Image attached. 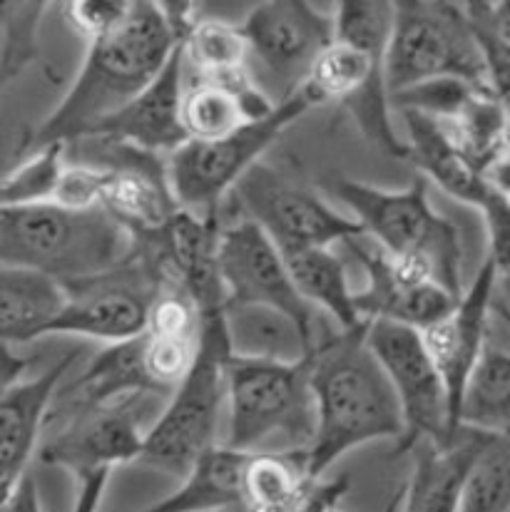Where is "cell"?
Segmentation results:
<instances>
[{"mask_svg": "<svg viewBox=\"0 0 510 512\" xmlns=\"http://www.w3.org/2000/svg\"><path fill=\"white\" fill-rule=\"evenodd\" d=\"M192 20L190 3L132 0L130 13L110 33L90 40L78 78L60 105L25 132L18 155L78 140L135 100L162 73Z\"/></svg>", "mask_w": 510, "mask_h": 512, "instance_id": "cell-1", "label": "cell"}, {"mask_svg": "<svg viewBox=\"0 0 510 512\" xmlns=\"http://www.w3.org/2000/svg\"><path fill=\"white\" fill-rule=\"evenodd\" d=\"M314 401V435L306 445V470L314 480L371 440L404 435L399 401L379 361L366 346V324L351 331H321L306 356Z\"/></svg>", "mask_w": 510, "mask_h": 512, "instance_id": "cell-2", "label": "cell"}, {"mask_svg": "<svg viewBox=\"0 0 510 512\" xmlns=\"http://www.w3.org/2000/svg\"><path fill=\"white\" fill-rule=\"evenodd\" d=\"M334 40L316 55L304 87L321 105L346 107L369 145L384 155L406 160V142L394 130L391 97L386 87L394 3L389 0H344L331 10Z\"/></svg>", "mask_w": 510, "mask_h": 512, "instance_id": "cell-3", "label": "cell"}, {"mask_svg": "<svg viewBox=\"0 0 510 512\" xmlns=\"http://www.w3.org/2000/svg\"><path fill=\"white\" fill-rule=\"evenodd\" d=\"M326 189L349 209L361 237L389 259L421 271L443 291L463 296V247L456 224L433 209L428 182L416 174L404 189H381L349 177H329Z\"/></svg>", "mask_w": 510, "mask_h": 512, "instance_id": "cell-4", "label": "cell"}, {"mask_svg": "<svg viewBox=\"0 0 510 512\" xmlns=\"http://www.w3.org/2000/svg\"><path fill=\"white\" fill-rule=\"evenodd\" d=\"M132 247V234L105 209L0 207V266L38 271L60 286L115 269Z\"/></svg>", "mask_w": 510, "mask_h": 512, "instance_id": "cell-5", "label": "cell"}, {"mask_svg": "<svg viewBox=\"0 0 510 512\" xmlns=\"http://www.w3.org/2000/svg\"><path fill=\"white\" fill-rule=\"evenodd\" d=\"M229 356L232 348L224 329V306L202 311L195 361L142 435L137 463L185 478L192 465L217 445Z\"/></svg>", "mask_w": 510, "mask_h": 512, "instance_id": "cell-6", "label": "cell"}, {"mask_svg": "<svg viewBox=\"0 0 510 512\" xmlns=\"http://www.w3.org/2000/svg\"><path fill=\"white\" fill-rule=\"evenodd\" d=\"M224 406V448L247 455L306 450L314 435L309 363L229 356Z\"/></svg>", "mask_w": 510, "mask_h": 512, "instance_id": "cell-7", "label": "cell"}, {"mask_svg": "<svg viewBox=\"0 0 510 512\" xmlns=\"http://www.w3.org/2000/svg\"><path fill=\"white\" fill-rule=\"evenodd\" d=\"M314 107H319V102L302 85L287 100L277 102L269 115L247 122L219 140H187L165 160L167 182L177 207L200 217L219 214V204L239 179L257 165L289 125Z\"/></svg>", "mask_w": 510, "mask_h": 512, "instance_id": "cell-8", "label": "cell"}, {"mask_svg": "<svg viewBox=\"0 0 510 512\" xmlns=\"http://www.w3.org/2000/svg\"><path fill=\"white\" fill-rule=\"evenodd\" d=\"M443 78L461 80L496 95L463 18L461 3H441V0L394 3V23L386 48L389 97L408 87Z\"/></svg>", "mask_w": 510, "mask_h": 512, "instance_id": "cell-9", "label": "cell"}, {"mask_svg": "<svg viewBox=\"0 0 510 512\" xmlns=\"http://www.w3.org/2000/svg\"><path fill=\"white\" fill-rule=\"evenodd\" d=\"M165 284L155 261L132 247V254L115 269L65 284L63 306L43 336H83L107 346L137 339L145 334L147 311Z\"/></svg>", "mask_w": 510, "mask_h": 512, "instance_id": "cell-10", "label": "cell"}, {"mask_svg": "<svg viewBox=\"0 0 510 512\" xmlns=\"http://www.w3.org/2000/svg\"><path fill=\"white\" fill-rule=\"evenodd\" d=\"M249 78L277 105L299 90L316 55L334 40V15L304 0H267L239 25Z\"/></svg>", "mask_w": 510, "mask_h": 512, "instance_id": "cell-11", "label": "cell"}, {"mask_svg": "<svg viewBox=\"0 0 510 512\" xmlns=\"http://www.w3.org/2000/svg\"><path fill=\"white\" fill-rule=\"evenodd\" d=\"M366 346L389 378L404 418V435L396 443L394 458L418 443H451L458 430L451 423L446 388L423 346L421 331L391 321H366Z\"/></svg>", "mask_w": 510, "mask_h": 512, "instance_id": "cell-12", "label": "cell"}, {"mask_svg": "<svg viewBox=\"0 0 510 512\" xmlns=\"http://www.w3.org/2000/svg\"><path fill=\"white\" fill-rule=\"evenodd\" d=\"M217 274L224 294V309L229 306H259L282 314L302 334L306 348H314L321 336L319 321L324 316L306 306L294 291L282 254L272 239L249 219H234L219 229Z\"/></svg>", "mask_w": 510, "mask_h": 512, "instance_id": "cell-13", "label": "cell"}, {"mask_svg": "<svg viewBox=\"0 0 510 512\" xmlns=\"http://www.w3.org/2000/svg\"><path fill=\"white\" fill-rule=\"evenodd\" d=\"M237 204L244 219L257 224L279 252L284 249H331L361 237V229L349 214H341L314 189L292 182L274 167H252L237 187Z\"/></svg>", "mask_w": 510, "mask_h": 512, "instance_id": "cell-14", "label": "cell"}, {"mask_svg": "<svg viewBox=\"0 0 510 512\" xmlns=\"http://www.w3.org/2000/svg\"><path fill=\"white\" fill-rule=\"evenodd\" d=\"M65 160L100 172V209L130 234L155 232L180 209L167 182L165 157L107 137H80L65 142Z\"/></svg>", "mask_w": 510, "mask_h": 512, "instance_id": "cell-15", "label": "cell"}, {"mask_svg": "<svg viewBox=\"0 0 510 512\" xmlns=\"http://www.w3.org/2000/svg\"><path fill=\"white\" fill-rule=\"evenodd\" d=\"M406 125L408 162L418 167L428 184H436L458 202L476 207L486 219L488 261L501 276H508L510 264V197L486 177L451 137L448 127L433 117L413 110H399Z\"/></svg>", "mask_w": 510, "mask_h": 512, "instance_id": "cell-16", "label": "cell"}, {"mask_svg": "<svg viewBox=\"0 0 510 512\" xmlns=\"http://www.w3.org/2000/svg\"><path fill=\"white\" fill-rule=\"evenodd\" d=\"M132 401L105 403V406L50 408L45 426L55 423L53 433L45 435L38 445V460L55 465L75 478L112 473L117 465L137 463L142 450L140 413Z\"/></svg>", "mask_w": 510, "mask_h": 512, "instance_id": "cell-17", "label": "cell"}, {"mask_svg": "<svg viewBox=\"0 0 510 512\" xmlns=\"http://www.w3.org/2000/svg\"><path fill=\"white\" fill-rule=\"evenodd\" d=\"M503 286H506V279H501L496 266L486 259L473 284L463 289L456 306L443 319L421 331L423 346L446 388L448 411H451V423L456 430L463 383L486 346L493 314L498 306H506V299L501 296Z\"/></svg>", "mask_w": 510, "mask_h": 512, "instance_id": "cell-18", "label": "cell"}, {"mask_svg": "<svg viewBox=\"0 0 510 512\" xmlns=\"http://www.w3.org/2000/svg\"><path fill=\"white\" fill-rule=\"evenodd\" d=\"M349 254L366 274V286L354 291V306L361 321H391L423 331L456 306L448 291L411 266L389 259L374 244H361V237L344 242Z\"/></svg>", "mask_w": 510, "mask_h": 512, "instance_id": "cell-19", "label": "cell"}, {"mask_svg": "<svg viewBox=\"0 0 510 512\" xmlns=\"http://www.w3.org/2000/svg\"><path fill=\"white\" fill-rule=\"evenodd\" d=\"M182 90H185L182 43H177L162 73L135 100L90 127L83 137H107L150 155L170 157L187 142V132L180 120Z\"/></svg>", "mask_w": 510, "mask_h": 512, "instance_id": "cell-20", "label": "cell"}, {"mask_svg": "<svg viewBox=\"0 0 510 512\" xmlns=\"http://www.w3.org/2000/svg\"><path fill=\"white\" fill-rule=\"evenodd\" d=\"M78 353H65L40 376L18 381L0 393V503L10 495L38 453L50 406Z\"/></svg>", "mask_w": 510, "mask_h": 512, "instance_id": "cell-21", "label": "cell"}, {"mask_svg": "<svg viewBox=\"0 0 510 512\" xmlns=\"http://www.w3.org/2000/svg\"><path fill=\"white\" fill-rule=\"evenodd\" d=\"M486 433L458 428L448 445L418 443L413 455L411 480L391 512H456L463 475Z\"/></svg>", "mask_w": 510, "mask_h": 512, "instance_id": "cell-22", "label": "cell"}, {"mask_svg": "<svg viewBox=\"0 0 510 512\" xmlns=\"http://www.w3.org/2000/svg\"><path fill=\"white\" fill-rule=\"evenodd\" d=\"M506 306H498L488 329L486 346L463 383L456 426L486 435H508L510 428V353L508 339L498 336L506 326Z\"/></svg>", "mask_w": 510, "mask_h": 512, "instance_id": "cell-23", "label": "cell"}, {"mask_svg": "<svg viewBox=\"0 0 510 512\" xmlns=\"http://www.w3.org/2000/svg\"><path fill=\"white\" fill-rule=\"evenodd\" d=\"M274 102L242 80H195L182 90L180 120L187 140H219L247 122L269 115Z\"/></svg>", "mask_w": 510, "mask_h": 512, "instance_id": "cell-24", "label": "cell"}, {"mask_svg": "<svg viewBox=\"0 0 510 512\" xmlns=\"http://www.w3.org/2000/svg\"><path fill=\"white\" fill-rule=\"evenodd\" d=\"M157 398L160 393L150 386L142 368V336L132 341L105 346L78 378L70 383V391L60 396V403L50 408L105 406V403L132 401V398Z\"/></svg>", "mask_w": 510, "mask_h": 512, "instance_id": "cell-25", "label": "cell"}, {"mask_svg": "<svg viewBox=\"0 0 510 512\" xmlns=\"http://www.w3.org/2000/svg\"><path fill=\"white\" fill-rule=\"evenodd\" d=\"M282 254L294 291L306 306L334 321L336 329L351 331L366 324L356 314L354 289L349 284L346 264L331 249H284Z\"/></svg>", "mask_w": 510, "mask_h": 512, "instance_id": "cell-26", "label": "cell"}, {"mask_svg": "<svg viewBox=\"0 0 510 512\" xmlns=\"http://www.w3.org/2000/svg\"><path fill=\"white\" fill-rule=\"evenodd\" d=\"M247 460V453L217 443L192 465L175 493L137 512H222L242 508Z\"/></svg>", "mask_w": 510, "mask_h": 512, "instance_id": "cell-27", "label": "cell"}, {"mask_svg": "<svg viewBox=\"0 0 510 512\" xmlns=\"http://www.w3.org/2000/svg\"><path fill=\"white\" fill-rule=\"evenodd\" d=\"M65 301L63 286L50 276L15 266H0V343H30L43 339Z\"/></svg>", "mask_w": 510, "mask_h": 512, "instance_id": "cell-28", "label": "cell"}, {"mask_svg": "<svg viewBox=\"0 0 510 512\" xmlns=\"http://www.w3.org/2000/svg\"><path fill=\"white\" fill-rule=\"evenodd\" d=\"M182 70L195 80L249 78V48L242 28L224 20H192L180 38Z\"/></svg>", "mask_w": 510, "mask_h": 512, "instance_id": "cell-29", "label": "cell"}, {"mask_svg": "<svg viewBox=\"0 0 510 512\" xmlns=\"http://www.w3.org/2000/svg\"><path fill=\"white\" fill-rule=\"evenodd\" d=\"M224 329L232 356L272 361H299L309 356L297 326L277 311L259 306H229L224 309Z\"/></svg>", "mask_w": 510, "mask_h": 512, "instance_id": "cell-30", "label": "cell"}, {"mask_svg": "<svg viewBox=\"0 0 510 512\" xmlns=\"http://www.w3.org/2000/svg\"><path fill=\"white\" fill-rule=\"evenodd\" d=\"M456 512H510L508 435H486L463 475Z\"/></svg>", "mask_w": 510, "mask_h": 512, "instance_id": "cell-31", "label": "cell"}, {"mask_svg": "<svg viewBox=\"0 0 510 512\" xmlns=\"http://www.w3.org/2000/svg\"><path fill=\"white\" fill-rule=\"evenodd\" d=\"M471 38L486 65L498 97L508 102L510 85V8L508 3H461Z\"/></svg>", "mask_w": 510, "mask_h": 512, "instance_id": "cell-32", "label": "cell"}, {"mask_svg": "<svg viewBox=\"0 0 510 512\" xmlns=\"http://www.w3.org/2000/svg\"><path fill=\"white\" fill-rule=\"evenodd\" d=\"M63 170V142L30 152L18 167H13L0 179V207H30V204L53 202Z\"/></svg>", "mask_w": 510, "mask_h": 512, "instance_id": "cell-33", "label": "cell"}, {"mask_svg": "<svg viewBox=\"0 0 510 512\" xmlns=\"http://www.w3.org/2000/svg\"><path fill=\"white\" fill-rule=\"evenodd\" d=\"M48 3H5L0 28V92L38 58V28Z\"/></svg>", "mask_w": 510, "mask_h": 512, "instance_id": "cell-34", "label": "cell"}, {"mask_svg": "<svg viewBox=\"0 0 510 512\" xmlns=\"http://www.w3.org/2000/svg\"><path fill=\"white\" fill-rule=\"evenodd\" d=\"M197 351V339H160L142 334V368L160 396L170 398L192 368Z\"/></svg>", "mask_w": 510, "mask_h": 512, "instance_id": "cell-35", "label": "cell"}, {"mask_svg": "<svg viewBox=\"0 0 510 512\" xmlns=\"http://www.w3.org/2000/svg\"><path fill=\"white\" fill-rule=\"evenodd\" d=\"M197 331H200V314L185 291L172 284L162 286L147 311L145 334L160 339H197Z\"/></svg>", "mask_w": 510, "mask_h": 512, "instance_id": "cell-36", "label": "cell"}, {"mask_svg": "<svg viewBox=\"0 0 510 512\" xmlns=\"http://www.w3.org/2000/svg\"><path fill=\"white\" fill-rule=\"evenodd\" d=\"M130 5L132 0H75V3L63 5V13L70 28L90 43V40L110 33L130 13Z\"/></svg>", "mask_w": 510, "mask_h": 512, "instance_id": "cell-37", "label": "cell"}, {"mask_svg": "<svg viewBox=\"0 0 510 512\" xmlns=\"http://www.w3.org/2000/svg\"><path fill=\"white\" fill-rule=\"evenodd\" d=\"M100 172L65 160L53 204L65 209H100Z\"/></svg>", "mask_w": 510, "mask_h": 512, "instance_id": "cell-38", "label": "cell"}, {"mask_svg": "<svg viewBox=\"0 0 510 512\" xmlns=\"http://www.w3.org/2000/svg\"><path fill=\"white\" fill-rule=\"evenodd\" d=\"M0 512H43V503H40V490L38 480L33 473H25L18 480L8 498L0 503Z\"/></svg>", "mask_w": 510, "mask_h": 512, "instance_id": "cell-39", "label": "cell"}, {"mask_svg": "<svg viewBox=\"0 0 510 512\" xmlns=\"http://www.w3.org/2000/svg\"><path fill=\"white\" fill-rule=\"evenodd\" d=\"M110 475L112 473H98L80 480V493H78V500H75L73 512H98L102 495H105L107 483H110Z\"/></svg>", "mask_w": 510, "mask_h": 512, "instance_id": "cell-40", "label": "cell"}, {"mask_svg": "<svg viewBox=\"0 0 510 512\" xmlns=\"http://www.w3.org/2000/svg\"><path fill=\"white\" fill-rule=\"evenodd\" d=\"M30 363H33V358L15 356L10 346L0 343V393L13 386V383L23 381V373L28 371Z\"/></svg>", "mask_w": 510, "mask_h": 512, "instance_id": "cell-41", "label": "cell"}, {"mask_svg": "<svg viewBox=\"0 0 510 512\" xmlns=\"http://www.w3.org/2000/svg\"><path fill=\"white\" fill-rule=\"evenodd\" d=\"M326 512H344V510H341V508H339V503H336V505H331V508L326 510Z\"/></svg>", "mask_w": 510, "mask_h": 512, "instance_id": "cell-42", "label": "cell"}, {"mask_svg": "<svg viewBox=\"0 0 510 512\" xmlns=\"http://www.w3.org/2000/svg\"><path fill=\"white\" fill-rule=\"evenodd\" d=\"M3 10H5V0H0V18H3Z\"/></svg>", "mask_w": 510, "mask_h": 512, "instance_id": "cell-43", "label": "cell"}]
</instances>
